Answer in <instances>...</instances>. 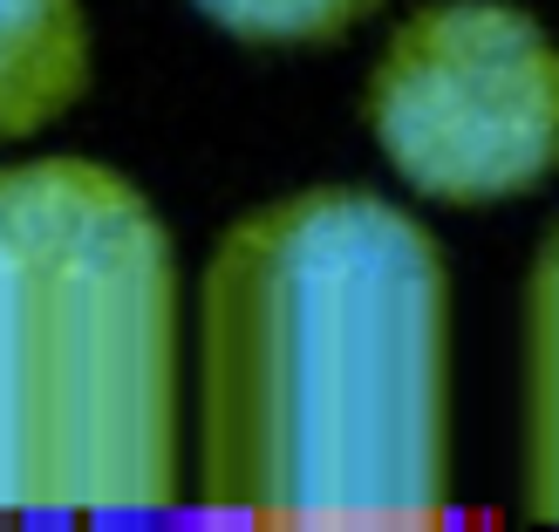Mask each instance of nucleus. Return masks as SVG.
<instances>
[{
	"instance_id": "nucleus-3",
	"label": "nucleus",
	"mask_w": 559,
	"mask_h": 532,
	"mask_svg": "<svg viewBox=\"0 0 559 532\" xmlns=\"http://www.w3.org/2000/svg\"><path fill=\"white\" fill-rule=\"evenodd\" d=\"M369 130L416 199L485 212L559 178V42L512 0H424L376 55Z\"/></svg>"
},
{
	"instance_id": "nucleus-1",
	"label": "nucleus",
	"mask_w": 559,
	"mask_h": 532,
	"mask_svg": "<svg viewBox=\"0 0 559 532\" xmlns=\"http://www.w3.org/2000/svg\"><path fill=\"white\" fill-rule=\"evenodd\" d=\"M212 532H443L451 267L376 191H294L218 239L199 294Z\"/></svg>"
},
{
	"instance_id": "nucleus-5",
	"label": "nucleus",
	"mask_w": 559,
	"mask_h": 532,
	"mask_svg": "<svg viewBox=\"0 0 559 532\" xmlns=\"http://www.w3.org/2000/svg\"><path fill=\"white\" fill-rule=\"evenodd\" d=\"M519 506L559 532V226L525 273V382H519Z\"/></svg>"
},
{
	"instance_id": "nucleus-2",
	"label": "nucleus",
	"mask_w": 559,
	"mask_h": 532,
	"mask_svg": "<svg viewBox=\"0 0 559 532\" xmlns=\"http://www.w3.org/2000/svg\"><path fill=\"white\" fill-rule=\"evenodd\" d=\"M178 506V246L90 157L0 172V525L151 532Z\"/></svg>"
},
{
	"instance_id": "nucleus-4",
	"label": "nucleus",
	"mask_w": 559,
	"mask_h": 532,
	"mask_svg": "<svg viewBox=\"0 0 559 532\" xmlns=\"http://www.w3.org/2000/svg\"><path fill=\"white\" fill-rule=\"evenodd\" d=\"M90 96L82 0H0V144L48 130Z\"/></svg>"
},
{
	"instance_id": "nucleus-6",
	"label": "nucleus",
	"mask_w": 559,
	"mask_h": 532,
	"mask_svg": "<svg viewBox=\"0 0 559 532\" xmlns=\"http://www.w3.org/2000/svg\"><path fill=\"white\" fill-rule=\"evenodd\" d=\"M191 8L253 48H328L355 35L382 0H191Z\"/></svg>"
}]
</instances>
